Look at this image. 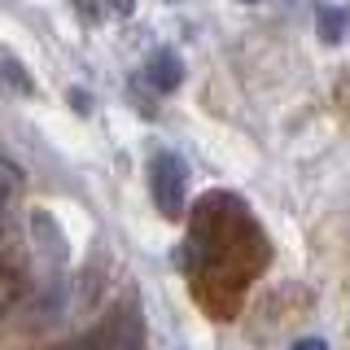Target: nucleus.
Returning <instances> with one entry per match:
<instances>
[{
  "label": "nucleus",
  "instance_id": "5",
  "mask_svg": "<svg viewBox=\"0 0 350 350\" xmlns=\"http://www.w3.org/2000/svg\"><path fill=\"white\" fill-rule=\"evenodd\" d=\"M346 27H350L346 9H337V5H320V9H315V31H320L324 44H342Z\"/></svg>",
  "mask_w": 350,
  "mask_h": 350
},
{
  "label": "nucleus",
  "instance_id": "2",
  "mask_svg": "<svg viewBox=\"0 0 350 350\" xmlns=\"http://www.w3.org/2000/svg\"><path fill=\"white\" fill-rule=\"evenodd\" d=\"M145 342V328H140V315L123 306V311L105 315L96 328H88L83 337H75V342H66L57 350H140Z\"/></svg>",
  "mask_w": 350,
  "mask_h": 350
},
{
  "label": "nucleus",
  "instance_id": "1",
  "mask_svg": "<svg viewBox=\"0 0 350 350\" xmlns=\"http://www.w3.org/2000/svg\"><path fill=\"white\" fill-rule=\"evenodd\" d=\"M262 258V237L254 219L241 211L232 197H206L193 219V237L180 250V267L193 271L197 280H215L224 289H241L250 276H258Z\"/></svg>",
  "mask_w": 350,
  "mask_h": 350
},
{
  "label": "nucleus",
  "instance_id": "6",
  "mask_svg": "<svg viewBox=\"0 0 350 350\" xmlns=\"http://www.w3.org/2000/svg\"><path fill=\"white\" fill-rule=\"evenodd\" d=\"M18 193H22V171H18V162L0 158V228H5L9 211H14Z\"/></svg>",
  "mask_w": 350,
  "mask_h": 350
},
{
  "label": "nucleus",
  "instance_id": "7",
  "mask_svg": "<svg viewBox=\"0 0 350 350\" xmlns=\"http://www.w3.org/2000/svg\"><path fill=\"white\" fill-rule=\"evenodd\" d=\"M0 66H5V83L14 79V88H18V92H31V79H27V75H22L18 57H9V53H0Z\"/></svg>",
  "mask_w": 350,
  "mask_h": 350
},
{
  "label": "nucleus",
  "instance_id": "10",
  "mask_svg": "<svg viewBox=\"0 0 350 350\" xmlns=\"http://www.w3.org/2000/svg\"><path fill=\"white\" fill-rule=\"evenodd\" d=\"M70 5H75V9H79V14H83L88 22H92V18H96V9H92V5H88V0H70Z\"/></svg>",
  "mask_w": 350,
  "mask_h": 350
},
{
  "label": "nucleus",
  "instance_id": "8",
  "mask_svg": "<svg viewBox=\"0 0 350 350\" xmlns=\"http://www.w3.org/2000/svg\"><path fill=\"white\" fill-rule=\"evenodd\" d=\"M105 5L114 9L118 18H131V14H136V0H105Z\"/></svg>",
  "mask_w": 350,
  "mask_h": 350
},
{
  "label": "nucleus",
  "instance_id": "9",
  "mask_svg": "<svg viewBox=\"0 0 350 350\" xmlns=\"http://www.w3.org/2000/svg\"><path fill=\"white\" fill-rule=\"evenodd\" d=\"M289 350H328V346L320 342V337H302V342H293Z\"/></svg>",
  "mask_w": 350,
  "mask_h": 350
},
{
  "label": "nucleus",
  "instance_id": "4",
  "mask_svg": "<svg viewBox=\"0 0 350 350\" xmlns=\"http://www.w3.org/2000/svg\"><path fill=\"white\" fill-rule=\"evenodd\" d=\"M145 83L153 88V92H175V88L184 83V62H180V53H171V49L149 53V62H145Z\"/></svg>",
  "mask_w": 350,
  "mask_h": 350
},
{
  "label": "nucleus",
  "instance_id": "11",
  "mask_svg": "<svg viewBox=\"0 0 350 350\" xmlns=\"http://www.w3.org/2000/svg\"><path fill=\"white\" fill-rule=\"evenodd\" d=\"M241 5H254V0H241Z\"/></svg>",
  "mask_w": 350,
  "mask_h": 350
},
{
  "label": "nucleus",
  "instance_id": "3",
  "mask_svg": "<svg viewBox=\"0 0 350 350\" xmlns=\"http://www.w3.org/2000/svg\"><path fill=\"white\" fill-rule=\"evenodd\" d=\"M149 189H153V202L167 219H180L184 215V197H189V167H184L180 153H158L149 167Z\"/></svg>",
  "mask_w": 350,
  "mask_h": 350
}]
</instances>
